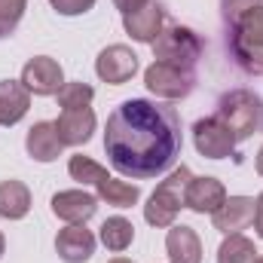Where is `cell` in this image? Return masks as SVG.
Wrapping results in <instances>:
<instances>
[{"label":"cell","instance_id":"6da1fadb","mask_svg":"<svg viewBox=\"0 0 263 263\" xmlns=\"http://www.w3.org/2000/svg\"><path fill=\"white\" fill-rule=\"evenodd\" d=\"M184 147L181 114L168 101L129 98L107 117L104 153L110 165L132 181L165 175Z\"/></svg>","mask_w":263,"mask_h":263},{"label":"cell","instance_id":"7a4b0ae2","mask_svg":"<svg viewBox=\"0 0 263 263\" xmlns=\"http://www.w3.org/2000/svg\"><path fill=\"white\" fill-rule=\"evenodd\" d=\"M236 65L251 77H263V6H251L227 22Z\"/></svg>","mask_w":263,"mask_h":263},{"label":"cell","instance_id":"3957f363","mask_svg":"<svg viewBox=\"0 0 263 263\" xmlns=\"http://www.w3.org/2000/svg\"><path fill=\"white\" fill-rule=\"evenodd\" d=\"M214 117L233 132L236 141H248L263 132V98L254 89H230L217 98Z\"/></svg>","mask_w":263,"mask_h":263},{"label":"cell","instance_id":"277c9868","mask_svg":"<svg viewBox=\"0 0 263 263\" xmlns=\"http://www.w3.org/2000/svg\"><path fill=\"white\" fill-rule=\"evenodd\" d=\"M67 172H70L73 181L95 187L98 199H104V202L114 205V208H132V205H138V199H141V190H138L135 184L117 181L114 175H107V168H101L95 159H89V156H83V153H80V156H70Z\"/></svg>","mask_w":263,"mask_h":263},{"label":"cell","instance_id":"5b68a950","mask_svg":"<svg viewBox=\"0 0 263 263\" xmlns=\"http://www.w3.org/2000/svg\"><path fill=\"white\" fill-rule=\"evenodd\" d=\"M193 181V172L187 165H178L165 181H159V187L150 193L144 205V220L150 227H172L175 217L181 214V208H187V187Z\"/></svg>","mask_w":263,"mask_h":263},{"label":"cell","instance_id":"8992f818","mask_svg":"<svg viewBox=\"0 0 263 263\" xmlns=\"http://www.w3.org/2000/svg\"><path fill=\"white\" fill-rule=\"evenodd\" d=\"M202 37L196 31L184 28V25H168L162 28V34L153 40V59L156 62H165V65L175 67H187L193 70L202 59Z\"/></svg>","mask_w":263,"mask_h":263},{"label":"cell","instance_id":"52a82bcc","mask_svg":"<svg viewBox=\"0 0 263 263\" xmlns=\"http://www.w3.org/2000/svg\"><path fill=\"white\" fill-rule=\"evenodd\" d=\"M144 86L162 101H181L196 89V70L165 65V62H153L144 70Z\"/></svg>","mask_w":263,"mask_h":263},{"label":"cell","instance_id":"ba28073f","mask_svg":"<svg viewBox=\"0 0 263 263\" xmlns=\"http://www.w3.org/2000/svg\"><path fill=\"white\" fill-rule=\"evenodd\" d=\"M193 144H196L199 156L205 159H227V156H236L239 141L217 117H205L193 126Z\"/></svg>","mask_w":263,"mask_h":263},{"label":"cell","instance_id":"9c48e42d","mask_svg":"<svg viewBox=\"0 0 263 263\" xmlns=\"http://www.w3.org/2000/svg\"><path fill=\"white\" fill-rule=\"evenodd\" d=\"M22 86L31 95H40V98L59 95V89L65 86V70L49 55H34L28 65L22 67Z\"/></svg>","mask_w":263,"mask_h":263},{"label":"cell","instance_id":"30bf717a","mask_svg":"<svg viewBox=\"0 0 263 263\" xmlns=\"http://www.w3.org/2000/svg\"><path fill=\"white\" fill-rule=\"evenodd\" d=\"M95 73H98L101 83L123 86V83H129L132 77L138 73V55L132 52L129 46L114 43V46H107V49L98 52V59H95Z\"/></svg>","mask_w":263,"mask_h":263},{"label":"cell","instance_id":"8fae6325","mask_svg":"<svg viewBox=\"0 0 263 263\" xmlns=\"http://www.w3.org/2000/svg\"><path fill=\"white\" fill-rule=\"evenodd\" d=\"M162 25H165V9H162L156 0H150L147 6L135 9V12H129V15H123L126 34H129L132 40L150 43V46H153V40L162 34Z\"/></svg>","mask_w":263,"mask_h":263},{"label":"cell","instance_id":"7c38bea8","mask_svg":"<svg viewBox=\"0 0 263 263\" xmlns=\"http://www.w3.org/2000/svg\"><path fill=\"white\" fill-rule=\"evenodd\" d=\"M211 223L217 233L223 236H233V233H242L248 223H254V199L248 196H227L223 205L211 214Z\"/></svg>","mask_w":263,"mask_h":263},{"label":"cell","instance_id":"4fadbf2b","mask_svg":"<svg viewBox=\"0 0 263 263\" xmlns=\"http://www.w3.org/2000/svg\"><path fill=\"white\" fill-rule=\"evenodd\" d=\"M55 251L65 263H86L95 254V236L86 223H70L55 236Z\"/></svg>","mask_w":263,"mask_h":263},{"label":"cell","instance_id":"5bb4252c","mask_svg":"<svg viewBox=\"0 0 263 263\" xmlns=\"http://www.w3.org/2000/svg\"><path fill=\"white\" fill-rule=\"evenodd\" d=\"M49 205H52V214L67 223H86L98 211V196H92L86 190H62L52 196Z\"/></svg>","mask_w":263,"mask_h":263},{"label":"cell","instance_id":"9a60e30c","mask_svg":"<svg viewBox=\"0 0 263 263\" xmlns=\"http://www.w3.org/2000/svg\"><path fill=\"white\" fill-rule=\"evenodd\" d=\"M25 150L34 162H55L62 153H65V144L55 132V123H34L28 129V138H25Z\"/></svg>","mask_w":263,"mask_h":263},{"label":"cell","instance_id":"2e32d148","mask_svg":"<svg viewBox=\"0 0 263 263\" xmlns=\"http://www.w3.org/2000/svg\"><path fill=\"white\" fill-rule=\"evenodd\" d=\"M55 132L62 138L65 147H80L92 138L95 132V114L92 107H80V110H62L55 120Z\"/></svg>","mask_w":263,"mask_h":263},{"label":"cell","instance_id":"e0dca14e","mask_svg":"<svg viewBox=\"0 0 263 263\" xmlns=\"http://www.w3.org/2000/svg\"><path fill=\"white\" fill-rule=\"evenodd\" d=\"M165 254L172 263H202V239L193 227L172 223L165 236Z\"/></svg>","mask_w":263,"mask_h":263},{"label":"cell","instance_id":"ac0fdd59","mask_svg":"<svg viewBox=\"0 0 263 263\" xmlns=\"http://www.w3.org/2000/svg\"><path fill=\"white\" fill-rule=\"evenodd\" d=\"M31 107V92L22 80H0V126H15Z\"/></svg>","mask_w":263,"mask_h":263},{"label":"cell","instance_id":"d6986e66","mask_svg":"<svg viewBox=\"0 0 263 263\" xmlns=\"http://www.w3.org/2000/svg\"><path fill=\"white\" fill-rule=\"evenodd\" d=\"M227 199V190L217 178H193L187 187V208L196 214H214Z\"/></svg>","mask_w":263,"mask_h":263},{"label":"cell","instance_id":"ffe728a7","mask_svg":"<svg viewBox=\"0 0 263 263\" xmlns=\"http://www.w3.org/2000/svg\"><path fill=\"white\" fill-rule=\"evenodd\" d=\"M28 211H31V190L22 181H15V178L3 181L0 184V217L22 220Z\"/></svg>","mask_w":263,"mask_h":263},{"label":"cell","instance_id":"44dd1931","mask_svg":"<svg viewBox=\"0 0 263 263\" xmlns=\"http://www.w3.org/2000/svg\"><path fill=\"white\" fill-rule=\"evenodd\" d=\"M98 239H101V245L107 248V251H126L132 242H135V227H132V220L126 217H107L104 223H101V233H98Z\"/></svg>","mask_w":263,"mask_h":263},{"label":"cell","instance_id":"7402d4cb","mask_svg":"<svg viewBox=\"0 0 263 263\" xmlns=\"http://www.w3.org/2000/svg\"><path fill=\"white\" fill-rule=\"evenodd\" d=\"M254 260H257V248L242 233L227 236L217 248V263H254Z\"/></svg>","mask_w":263,"mask_h":263},{"label":"cell","instance_id":"603a6c76","mask_svg":"<svg viewBox=\"0 0 263 263\" xmlns=\"http://www.w3.org/2000/svg\"><path fill=\"white\" fill-rule=\"evenodd\" d=\"M59 107L62 110H80V107H89L92 104V98H95V89L89 86V83H65L62 89H59Z\"/></svg>","mask_w":263,"mask_h":263},{"label":"cell","instance_id":"cb8c5ba5","mask_svg":"<svg viewBox=\"0 0 263 263\" xmlns=\"http://www.w3.org/2000/svg\"><path fill=\"white\" fill-rule=\"evenodd\" d=\"M25 9H28V0H0V40L18 28Z\"/></svg>","mask_w":263,"mask_h":263},{"label":"cell","instance_id":"d4e9b609","mask_svg":"<svg viewBox=\"0 0 263 263\" xmlns=\"http://www.w3.org/2000/svg\"><path fill=\"white\" fill-rule=\"evenodd\" d=\"M59 15H83L95 6V0H49Z\"/></svg>","mask_w":263,"mask_h":263},{"label":"cell","instance_id":"484cf974","mask_svg":"<svg viewBox=\"0 0 263 263\" xmlns=\"http://www.w3.org/2000/svg\"><path fill=\"white\" fill-rule=\"evenodd\" d=\"M251 6H263V0H220V12H223V22L236 18L239 12L251 9Z\"/></svg>","mask_w":263,"mask_h":263},{"label":"cell","instance_id":"4316f807","mask_svg":"<svg viewBox=\"0 0 263 263\" xmlns=\"http://www.w3.org/2000/svg\"><path fill=\"white\" fill-rule=\"evenodd\" d=\"M150 0H114V6L123 12V15H129V12H135V9H141V6H147Z\"/></svg>","mask_w":263,"mask_h":263},{"label":"cell","instance_id":"83f0119b","mask_svg":"<svg viewBox=\"0 0 263 263\" xmlns=\"http://www.w3.org/2000/svg\"><path fill=\"white\" fill-rule=\"evenodd\" d=\"M254 230H257V236L263 239V193L254 199Z\"/></svg>","mask_w":263,"mask_h":263},{"label":"cell","instance_id":"f1b7e54d","mask_svg":"<svg viewBox=\"0 0 263 263\" xmlns=\"http://www.w3.org/2000/svg\"><path fill=\"white\" fill-rule=\"evenodd\" d=\"M254 168H257V175L263 178V147L257 150V159H254Z\"/></svg>","mask_w":263,"mask_h":263},{"label":"cell","instance_id":"f546056e","mask_svg":"<svg viewBox=\"0 0 263 263\" xmlns=\"http://www.w3.org/2000/svg\"><path fill=\"white\" fill-rule=\"evenodd\" d=\"M110 263H135V260H129V257H114Z\"/></svg>","mask_w":263,"mask_h":263},{"label":"cell","instance_id":"4dcf8cb0","mask_svg":"<svg viewBox=\"0 0 263 263\" xmlns=\"http://www.w3.org/2000/svg\"><path fill=\"white\" fill-rule=\"evenodd\" d=\"M3 248H6V239H3V233H0V257H3Z\"/></svg>","mask_w":263,"mask_h":263},{"label":"cell","instance_id":"1f68e13d","mask_svg":"<svg viewBox=\"0 0 263 263\" xmlns=\"http://www.w3.org/2000/svg\"><path fill=\"white\" fill-rule=\"evenodd\" d=\"M254 263H263V257H257V260H254Z\"/></svg>","mask_w":263,"mask_h":263}]
</instances>
